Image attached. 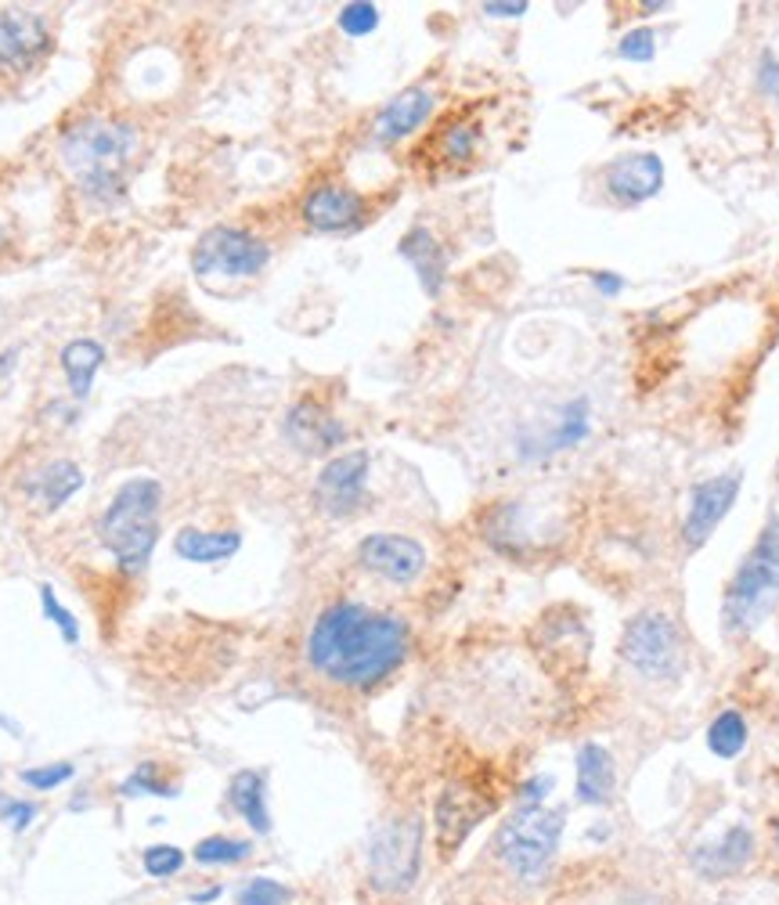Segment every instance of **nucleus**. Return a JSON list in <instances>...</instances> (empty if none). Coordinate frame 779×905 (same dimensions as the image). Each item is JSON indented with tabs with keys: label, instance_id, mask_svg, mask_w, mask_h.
I'll return each mask as SVG.
<instances>
[{
	"label": "nucleus",
	"instance_id": "obj_1",
	"mask_svg": "<svg viewBox=\"0 0 779 905\" xmlns=\"http://www.w3.org/2000/svg\"><path fill=\"white\" fill-rule=\"evenodd\" d=\"M408 657V628L394 613H375L357 602H336L314 621L307 664L346 689H372Z\"/></svg>",
	"mask_w": 779,
	"mask_h": 905
},
{
	"label": "nucleus",
	"instance_id": "obj_2",
	"mask_svg": "<svg viewBox=\"0 0 779 905\" xmlns=\"http://www.w3.org/2000/svg\"><path fill=\"white\" fill-rule=\"evenodd\" d=\"M141 138L130 123L83 120L58 141V155L80 189L98 203H115L123 195V174L134 163Z\"/></svg>",
	"mask_w": 779,
	"mask_h": 905
},
{
	"label": "nucleus",
	"instance_id": "obj_3",
	"mask_svg": "<svg viewBox=\"0 0 779 905\" xmlns=\"http://www.w3.org/2000/svg\"><path fill=\"white\" fill-rule=\"evenodd\" d=\"M159 501H163V487L152 477H134L115 491L109 509L101 512L98 538L120 559L123 570H144L149 563L159 538Z\"/></svg>",
	"mask_w": 779,
	"mask_h": 905
},
{
	"label": "nucleus",
	"instance_id": "obj_4",
	"mask_svg": "<svg viewBox=\"0 0 779 905\" xmlns=\"http://www.w3.org/2000/svg\"><path fill=\"white\" fill-rule=\"evenodd\" d=\"M563 833V812H545V809H519L513 818H505L498 830V858L509 866L516 876L534 881L542 876L545 866L553 862Z\"/></svg>",
	"mask_w": 779,
	"mask_h": 905
},
{
	"label": "nucleus",
	"instance_id": "obj_5",
	"mask_svg": "<svg viewBox=\"0 0 779 905\" xmlns=\"http://www.w3.org/2000/svg\"><path fill=\"white\" fill-rule=\"evenodd\" d=\"M620 657L643 679H675L682 671V635L678 624L664 613H643L628 621L620 635Z\"/></svg>",
	"mask_w": 779,
	"mask_h": 905
},
{
	"label": "nucleus",
	"instance_id": "obj_6",
	"mask_svg": "<svg viewBox=\"0 0 779 905\" xmlns=\"http://www.w3.org/2000/svg\"><path fill=\"white\" fill-rule=\"evenodd\" d=\"M267 261H271L267 242L242 232V227H210L192 253V264L199 275H224V278H253L267 267Z\"/></svg>",
	"mask_w": 779,
	"mask_h": 905
},
{
	"label": "nucleus",
	"instance_id": "obj_7",
	"mask_svg": "<svg viewBox=\"0 0 779 905\" xmlns=\"http://www.w3.org/2000/svg\"><path fill=\"white\" fill-rule=\"evenodd\" d=\"M54 48L51 26L40 11L0 8V77H22L40 69Z\"/></svg>",
	"mask_w": 779,
	"mask_h": 905
},
{
	"label": "nucleus",
	"instance_id": "obj_8",
	"mask_svg": "<svg viewBox=\"0 0 779 905\" xmlns=\"http://www.w3.org/2000/svg\"><path fill=\"white\" fill-rule=\"evenodd\" d=\"M418 844H423V833L418 823H389L375 833V841L368 847V870L372 884L380 891H404L412 887L418 873Z\"/></svg>",
	"mask_w": 779,
	"mask_h": 905
},
{
	"label": "nucleus",
	"instance_id": "obj_9",
	"mask_svg": "<svg viewBox=\"0 0 779 905\" xmlns=\"http://www.w3.org/2000/svg\"><path fill=\"white\" fill-rule=\"evenodd\" d=\"M495 812V797L480 794L469 783H452L441 790L437 809H433V826H437V844L444 855L458 852V844Z\"/></svg>",
	"mask_w": 779,
	"mask_h": 905
},
{
	"label": "nucleus",
	"instance_id": "obj_10",
	"mask_svg": "<svg viewBox=\"0 0 779 905\" xmlns=\"http://www.w3.org/2000/svg\"><path fill=\"white\" fill-rule=\"evenodd\" d=\"M368 484V451H346L325 462L314 480V498L328 516H351L365 501Z\"/></svg>",
	"mask_w": 779,
	"mask_h": 905
},
{
	"label": "nucleus",
	"instance_id": "obj_11",
	"mask_svg": "<svg viewBox=\"0 0 779 905\" xmlns=\"http://www.w3.org/2000/svg\"><path fill=\"white\" fill-rule=\"evenodd\" d=\"M743 477L740 472H721V477L700 480L689 491V512L682 523V538L689 549H700V545L715 535V527L721 523V516L732 509L736 495H740Z\"/></svg>",
	"mask_w": 779,
	"mask_h": 905
},
{
	"label": "nucleus",
	"instance_id": "obj_12",
	"mask_svg": "<svg viewBox=\"0 0 779 905\" xmlns=\"http://www.w3.org/2000/svg\"><path fill=\"white\" fill-rule=\"evenodd\" d=\"M357 563L394 584H408L423 573L426 549L404 535H368L357 545Z\"/></svg>",
	"mask_w": 779,
	"mask_h": 905
},
{
	"label": "nucleus",
	"instance_id": "obj_13",
	"mask_svg": "<svg viewBox=\"0 0 779 905\" xmlns=\"http://www.w3.org/2000/svg\"><path fill=\"white\" fill-rule=\"evenodd\" d=\"M603 181L620 206H639L664 189V163L654 152H631L606 166Z\"/></svg>",
	"mask_w": 779,
	"mask_h": 905
},
{
	"label": "nucleus",
	"instance_id": "obj_14",
	"mask_svg": "<svg viewBox=\"0 0 779 905\" xmlns=\"http://www.w3.org/2000/svg\"><path fill=\"white\" fill-rule=\"evenodd\" d=\"M365 217V199L354 189H343V184H325V189H314L303 199V221L314 232H346Z\"/></svg>",
	"mask_w": 779,
	"mask_h": 905
},
{
	"label": "nucleus",
	"instance_id": "obj_15",
	"mask_svg": "<svg viewBox=\"0 0 779 905\" xmlns=\"http://www.w3.org/2000/svg\"><path fill=\"white\" fill-rule=\"evenodd\" d=\"M285 437L296 444L300 451L307 455H322V451H332L336 444L346 437V429L332 419V415L317 405V400L303 397L300 405L289 408L285 415Z\"/></svg>",
	"mask_w": 779,
	"mask_h": 905
},
{
	"label": "nucleus",
	"instance_id": "obj_16",
	"mask_svg": "<svg viewBox=\"0 0 779 905\" xmlns=\"http://www.w3.org/2000/svg\"><path fill=\"white\" fill-rule=\"evenodd\" d=\"M22 487L40 512H54L83 487V469L77 462H69V458H54V462L37 469L33 477H26Z\"/></svg>",
	"mask_w": 779,
	"mask_h": 905
},
{
	"label": "nucleus",
	"instance_id": "obj_17",
	"mask_svg": "<svg viewBox=\"0 0 779 905\" xmlns=\"http://www.w3.org/2000/svg\"><path fill=\"white\" fill-rule=\"evenodd\" d=\"M433 91L429 88H408V91H401L394 102H389L383 112H380V120H375V138L380 141H401V138H408L412 131H418V126L426 123V116L433 112Z\"/></svg>",
	"mask_w": 779,
	"mask_h": 905
},
{
	"label": "nucleus",
	"instance_id": "obj_18",
	"mask_svg": "<svg viewBox=\"0 0 779 905\" xmlns=\"http://www.w3.org/2000/svg\"><path fill=\"white\" fill-rule=\"evenodd\" d=\"M397 253L415 267V275H418V282H423V289L429 296H437L441 285H444L447 256L441 250V242L433 238V232H426V227H412V232L401 238Z\"/></svg>",
	"mask_w": 779,
	"mask_h": 905
},
{
	"label": "nucleus",
	"instance_id": "obj_19",
	"mask_svg": "<svg viewBox=\"0 0 779 905\" xmlns=\"http://www.w3.org/2000/svg\"><path fill=\"white\" fill-rule=\"evenodd\" d=\"M614 794V757L599 743H585L577 751V801L606 804Z\"/></svg>",
	"mask_w": 779,
	"mask_h": 905
},
{
	"label": "nucleus",
	"instance_id": "obj_20",
	"mask_svg": "<svg viewBox=\"0 0 779 905\" xmlns=\"http://www.w3.org/2000/svg\"><path fill=\"white\" fill-rule=\"evenodd\" d=\"M242 538L235 530H195V527H184L178 530V538H173V552L188 563H224L227 556L239 552Z\"/></svg>",
	"mask_w": 779,
	"mask_h": 905
},
{
	"label": "nucleus",
	"instance_id": "obj_21",
	"mask_svg": "<svg viewBox=\"0 0 779 905\" xmlns=\"http://www.w3.org/2000/svg\"><path fill=\"white\" fill-rule=\"evenodd\" d=\"M750 852H755V837H750L743 826H732L715 847H704V852L697 855V866L707 876H729V873H740L747 866Z\"/></svg>",
	"mask_w": 779,
	"mask_h": 905
},
{
	"label": "nucleus",
	"instance_id": "obj_22",
	"mask_svg": "<svg viewBox=\"0 0 779 905\" xmlns=\"http://www.w3.org/2000/svg\"><path fill=\"white\" fill-rule=\"evenodd\" d=\"M227 801L245 823H250L256 833L271 830V812H267V797H264V775L260 772H239L227 786Z\"/></svg>",
	"mask_w": 779,
	"mask_h": 905
},
{
	"label": "nucleus",
	"instance_id": "obj_23",
	"mask_svg": "<svg viewBox=\"0 0 779 905\" xmlns=\"http://www.w3.org/2000/svg\"><path fill=\"white\" fill-rule=\"evenodd\" d=\"M105 362V347L94 339H72L69 347L62 350V368L69 376V390L77 397H87L91 394V383H94V372Z\"/></svg>",
	"mask_w": 779,
	"mask_h": 905
},
{
	"label": "nucleus",
	"instance_id": "obj_24",
	"mask_svg": "<svg viewBox=\"0 0 779 905\" xmlns=\"http://www.w3.org/2000/svg\"><path fill=\"white\" fill-rule=\"evenodd\" d=\"M707 746L718 757H736L747 746V722L740 711H721L707 729Z\"/></svg>",
	"mask_w": 779,
	"mask_h": 905
},
{
	"label": "nucleus",
	"instance_id": "obj_25",
	"mask_svg": "<svg viewBox=\"0 0 779 905\" xmlns=\"http://www.w3.org/2000/svg\"><path fill=\"white\" fill-rule=\"evenodd\" d=\"M250 852H253V844L235 841V837H206L195 844V858L202 862V866H231V862H242Z\"/></svg>",
	"mask_w": 779,
	"mask_h": 905
},
{
	"label": "nucleus",
	"instance_id": "obj_26",
	"mask_svg": "<svg viewBox=\"0 0 779 905\" xmlns=\"http://www.w3.org/2000/svg\"><path fill=\"white\" fill-rule=\"evenodd\" d=\"M476 141H480L476 123H447L441 134V155L447 163H462L476 152Z\"/></svg>",
	"mask_w": 779,
	"mask_h": 905
},
{
	"label": "nucleus",
	"instance_id": "obj_27",
	"mask_svg": "<svg viewBox=\"0 0 779 905\" xmlns=\"http://www.w3.org/2000/svg\"><path fill=\"white\" fill-rule=\"evenodd\" d=\"M289 887L271 881V876H253L250 884L239 891V905H285Z\"/></svg>",
	"mask_w": 779,
	"mask_h": 905
},
{
	"label": "nucleus",
	"instance_id": "obj_28",
	"mask_svg": "<svg viewBox=\"0 0 779 905\" xmlns=\"http://www.w3.org/2000/svg\"><path fill=\"white\" fill-rule=\"evenodd\" d=\"M375 26H380V8L365 4V0H357V4H346L340 11V30L346 37H368Z\"/></svg>",
	"mask_w": 779,
	"mask_h": 905
},
{
	"label": "nucleus",
	"instance_id": "obj_29",
	"mask_svg": "<svg viewBox=\"0 0 779 905\" xmlns=\"http://www.w3.org/2000/svg\"><path fill=\"white\" fill-rule=\"evenodd\" d=\"M141 862L152 876H173L184 866V852H181V847H173V844H152V847H144Z\"/></svg>",
	"mask_w": 779,
	"mask_h": 905
},
{
	"label": "nucleus",
	"instance_id": "obj_30",
	"mask_svg": "<svg viewBox=\"0 0 779 905\" xmlns=\"http://www.w3.org/2000/svg\"><path fill=\"white\" fill-rule=\"evenodd\" d=\"M617 54L625 62H654L657 54V37L654 30H631L617 40Z\"/></svg>",
	"mask_w": 779,
	"mask_h": 905
},
{
	"label": "nucleus",
	"instance_id": "obj_31",
	"mask_svg": "<svg viewBox=\"0 0 779 905\" xmlns=\"http://www.w3.org/2000/svg\"><path fill=\"white\" fill-rule=\"evenodd\" d=\"M750 559H755V563L779 584V523H772L769 530H765L758 549L750 552Z\"/></svg>",
	"mask_w": 779,
	"mask_h": 905
},
{
	"label": "nucleus",
	"instance_id": "obj_32",
	"mask_svg": "<svg viewBox=\"0 0 779 905\" xmlns=\"http://www.w3.org/2000/svg\"><path fill=\"white\" fill-rule=\"evenodd\" d=\"M40 602H43V610H48L51 621H54L58 628H62V639H65V642H77V639H80V628H77V621H72V613L62 607V602L54 599L51 584H40Z\"/></svg>",
	"mask_w": 779,
	"mask_h": 905
},
{
	"label": "nucleus",
	"instance_id": "obj_33",
	"mask_svg": "<svg viewBox=\"0 0 779 905\" xmlns=\"http://www.w3.org/2000/svg\"><path fill=\"white\" fill-rule=\"evenodd\" d=\"M65 780H72V765L65 761H58V765H43V769H26L22 772V783L33 786V790H54L62 786Z\"/></svg>",
	"mask_w": 779,
	"mask_h": 905
},
{
	"label": "nucleus",
	"instance_id": "obj_34",
	"mask_svg": "<svg viewBox=\"0 0 779 905\" xmlns=\"http://www.w3.org/2000/svg\"><path fill=\"white\" fill-rule=\"evenodd\" d=\"M123 794H170L166 783L152 780V765H141V772H134L123 783Z\"/></svg>",
	"mask_w": 779,
	"mask_h": 905
},
{
	"label": "nucleus",
	"instance_id": "obj_35",
	"mask_svg": "<svg viewBox=\"0 0 779 905\" xmlns=\"http://www.w3.org/2000/svg\"><path fill=\"white\" fill-rule=\"evenodd\" d=\"M33 815H37V809H33V804H26V801H4V804H0V818H4L11 830H26L29 823H33Z\"/></svg>",
	"mask_w": 779,
	"mask_h": 905
},
{
	"label": "nucleus",
	"instance_id": "obj_36",
	"mask_svg": "<svg viewBox=\"0 0 779 905\" xmlns=\"http://www.w3.org/2000/svg\"><path fill=\"white\" fill-rule=\"evenodd\" d=\"M758 80H761L765 94H779V62L772 59V54H765V59H761V73H758Z\"/></svg>",
	"mask_w": 779,
	"mask_h": 905
},
{
	"label": "nucleus",
	"instance_id": "obj_37",
	"mask_svg": "<svg viewBox=\"0 0 779 905\" xmlns=\"http://www.w3.org/2000/svg\"><path fill=\"white\" fill-rule=\"evenodd\" d=\"M591 285H596L603 296H617L620 289H625V278L606 275V271H591Z\"/></svg>",
	"mask_w": 779,
	"mask_h": 905
},
{
	"label": "nucleus",
	"instance_id": "obj_38",
	"mask_svg": "<svg viewBox=\"0 0 779 905\" xmlns=\"http://www.w3.org/2000/svg\"><path fill=\"white\" fill-rule=\"evenodd\" d=\"M484 11L490 19H516V16H524L527 4L524 0H516V4H484Z\"/></svg>",
	"mask_w": 779,
	"mask_h": 905
},
{
	"label": "nucleus",
	"instance_id": "obj_39",
	"mask_svg": "<svg viewBox=\"0 0 779 905\" xmlns=\"http://www.w3.org/2000/svg\"><path fill=\"white\" fill-rule=\"evenodd\" d=\"M11 365H14V354H11V350H8V354H0V379L8 376V372H11Z\"/></svg>",
	"mask_w": 779,
	"mask_h": 905
},
{
	"label": "nucleus",
	"instance_id": "obj_40",
	"mask_svg": "<svg viewBox=\"0 0 779 905\" xmlns=\"http://www.w3.org/2000/svg\"><path fill=\"white\" fill-rule=\"evenodd\" d=\"M772 833H776V847H779V818H776V826H772Z\"/></svg>",
	"mask_w": 779,
	"mask_h": 905
},
{
	"label": "nucleus",
	"instance_id": "obj_41",
	"mask_svg": "<svg viewBox=\"0 0 779 905\" xmlns=\"http://www.w3.org/2000/svg\"><path fill=\"white\" fill-rule=\"evenodd\" d=\"M4 242H8V235H4V227H0V246H4Z\"/></svg>",
	"mask_w": 779,
	"mask_h": 905
}]
</instances>
